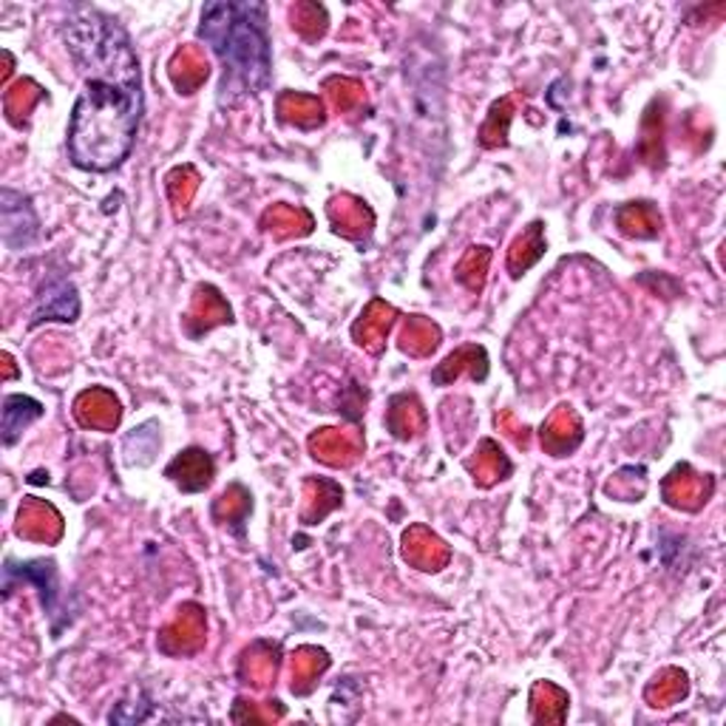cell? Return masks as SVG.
<instances>
[{
    "mask_svg": "<svg viewBox=\"0 0 726 726\" xmlns=\"http://www.w3.org/2000/svg\"><path fill=\"white\" fill-rule=\"evenodd\" d=\"M82 75L71 108L69 157L80 170L108 174L126 163L143 119V71L122 26L97 9H80L60 26Z\"/></svg>",
    "mask_w": 726,
    "mask_h": 726,
    "instance_id": "cell-1",
    "label": "cell"
},
{
    "mask_svg": "<svg viewBox=\"0 0 726 726\" xmlns=\"http://www.w3.org/2000/svg\"><path fill=\"white\" fill-rule=\"evenodd\" d=\"M199 40L210 46L222 63L219 106H238L247 97L267 91L273 80V46L267 32V7L245 3H207L202 9Z\"/></svg>",
    "mask_w": 726,
    "mask_h": 726,
    "instance_id": "cell-2",
    "label": "cell"
},
{
    "mask_svg": "<svg viewBox=\"0 0 726 726\" xmlns=\"http://www.w3.org/2000/svg\"><path fill=\"white\" fill-rule=\"evenodd\" d=\"M0 214H3V245L9 251H26L40 238V222L29 196L3 188L0 194Z\"/></svg>",
    "mask_w": 726,
    "mask_h": 726,
    "instance_id": "cell-3",
    "label": "cell"
},
{
    "mask_svg": "<svg viewBox=\"0 0 726 726\" xmlns=\"http://www.w3.org/2000/svg\"><path fill=\"white\" fill-rule=\"evenodd\" d=\"M80 315V298H77V287L66 278H55L40 290V304L32 315V326L43 324V321H77Z\"/></svg>",
    "mask_w": 726,
    "mask_h": 726,
    "instance_id": "cell-4",
    "label": "cell"
},
{
    "mask_svg": "<svg viewBox=\"0 0 726 726\" xmlns=\"http://www.w3.org/2000/svg\"><path fill=\"white\" fill-rule=\"evenodd\" d=\"M165 474H168L182 491H202L214 480V460L207 458L202 449H188L182 451L179 458L168 465Z\"/></svg>",
    "mask_w": 726,
    "mask_h": 726,
    "instance_id": "cell-5",
    "label": "cell"
},
{
    "mask_svg": "<svg viewBox=\"0 0 726 726\" xmlns=\"http://www.w3.org/2000/svg\"><path fill=\"white\" fill-rule=\"evenodd\" d=\"M43 403H38L35 398L9 395L7 401H3V426H0V432H3V445L18 443L23 429L29 426V423H35V420L43 418Z\"/></svg>",
    "mask_w": 726,
    "mask_h": 726,
    "instance_id": "cell-6",
    "label": "cell"
},
{
    "mask_svg": "<svg viewBox=\"0 0 726 726\" xmlns=\"http://www.w3.org/2000/svg\"><path fill=\"white\" fill-rule=\"evenodd\" d=\"M7 577H20V582L35 585L40 590V599H43V608L49 614H55V599H57V565L46 562V559H38V562H26L20 568H14V562L9 559L7 562Z\"/></svg>",
    "mask_w": 726,
    "mask_h": 726,
    "instance_id": "cell-7",
    "label": "cell"
},
{
    "mask_svg": "<svg viewBox=\"0 0 726 726\" xmlns=\"http://www.w3.org/2000/svg\"><path fill=\"white\" fill-rule=\"evenodd\" d=\"M465 357H469V346H463L460 352H454V355L445 357V361L440 363V370H434L432 381L434 383H449L451 377L460 375V370H463V366H469L471 377H474V381H482V377L489 375V355H485V350H482V346H477V352L471 355L469 363H465Z\"/></svg>",
    "mask_w": 726,
    "mask_h": 726,
    "instance_id": "cell-8",
    "label": "cell"
}]
</instances>
